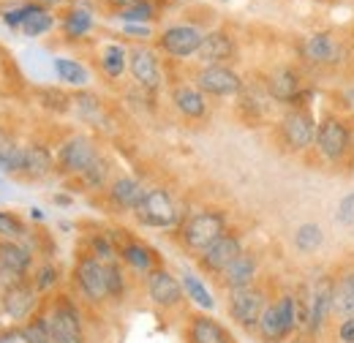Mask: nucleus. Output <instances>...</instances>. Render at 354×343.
<instances>
[{"mask_svg": "<svg viewBox=\"0 0 354 343\" xmlns=\"http://www.w3.org/2000/svg\"><path fill=\"white\" fill-rule=\"evenodd\" d=\"M354 131L349 129V123L338 115H330L319 123L316 129V150L327 164H344L349 158V153L354 150Z\"/></svg>", "mask_w": 354, "mask_h": 343, "instance_id": "f257e3e1", "label": "nucleus"}, {"mask_svg": "<svg viewBox=\"0 0 354 343\" xmlns=\"http://www.w3.org/2000/svg\"><path fill=\"white\" fill-rule=\"evenodd\" d=\"M57 284V267H52V264H44L39 272H36V281H33V286L39 289V292H46V289H52Z\"/></svg>", "mask_w": 354, "mask_h": 343, "instance_id": "c03bdc74", "label": "nucleus"}, {"mask_svg": "<svg viewBox=\"0 0 354 343\" xmlns=\"http://www.w3.org/2000/svg\"><path fill=\"white\" fill-rule=\"evenodd\" d=\"M259 272V259L251 251H243L226 270L221 272V284L226 289H240V286H251L257 281Z\"/></svg>", "mask_w": 354, "mask_h": 343, "instance_id": "aec40b11", "label": "nucleus"}, {"mask_svg": "<svg viewBox=\"0 0 354 343\" xmlns=\"http://www.w3.org/2000/svg\"><path fill=\"white\" fill-rule=\"evenodd\" d=\"M226 232V218L218 210H202V213H194L185 223H183V245L194 254H202L207 251L218 237Z\"/></svg>", "mask_w": 354, "mask_h": 343, "instance_id": "f03ea898", "label": "nucleus"}, {"mask_svg": "<svg viewBox=\"0 0 354 343\" xmlns=\"http://www.w3.org/2000/svg\"><path fill=\"white\" fill-rule=\"evenodd\" d=\"M335 221H338L341 226H354V191H352V194H346V196L338 202Z\"/></svg>", "mask_w": 354, "mask_h": 343, "instance_id": "79ce46f5", "label": "nucleus"}, {"mask_svg": "<svg viewBox=\"0 0 354 343\" xmlns=\"http://www.w3.org/2000/svg\"><path fill=\"white\" fill-rule=\"evenodd\" d=\"M95 158H98L95 145L90 142L88 136L77 133V136H68L60 145V150H57V169L63 172V174H80L82 177L85 169Z\"/></svg>", "mask_w": 354, "mask_h": 343, "instance_id": "1a4fd4ad", "label": "nucleus"}, {"mask_svg": "<svg viewBox=\"0 0 354 343\" xmlns=\"http://www.w3.org/2000/svg\"><path fill=\"white\" fill-rule=\"evenodd\" d=\"M52 172V153L46 150L44 145H30L25 147V164H22V172L28 180H41Z\"/></svg>", "mask_w": 354, "mask_h": 343, "instance_id": "393cba45", "label": "nucleus"}, {"mask_svg": "<svg viewBox=\"0 0 354 343\" xmlns=\"http://www.w3.org/2000/svg\"><path fill=\"white\" fill-rule=\"evenodd\" d=\"M0 305H3V310H6L8 319L25 322V319H30V313H33L36 305H39V289H36L33 284H28V281L11 284V286L3 289Z\"/></svg>", "mask_w": 354, "mask_h": 343, "instance_id": "ddd939ff", "label": "nucleus"}, {"mask_svg": "<svg viewBox=\"0 0 354 343\" xmlns=\"http://www.w3.org/2000/svg\"><path fill=\"white\" fill-rule=\"evenodd\" d=\"M0 343H30V338H28V330H19V327H14V330L3 333Z\"/></svg>", "mask_w": 354, "mask_h": 343, "instance_id": "a18cd8bd", "label": "nucleus"}, {"mask_svg": "<svg viewBox=\"0 0 354 343\" xmlns=\"http://www.w3.org/2000/svg\"><path fill=\"white\" fill-rule=\"evenodd\" d=\"M77 286L82 289V295L90 302H104L109 300V272H106V261L98 257H82L77 261L74 270Z\"/></svg>", "mask_w": 354, "mask_h": 343, "instance_id": "6e6552de", "label": "nucleus"}, {"mask_svg": "<svg viewBox=\"0 0 354 343\" xmlns=\"http://www.w3.org/2000/svg\"><path fill=\"white\" fill-rule=\"evenodd\" d=\"M6 142H8V136H6V133H3V131H0V147H3V145H6Z\"/></svg>", "mask_w": 354, "mask_h": 343, "instance_id": "8fccbe9b", "label": "nucleus"}, {"mask_svg": "<svg viewBox=\"0 0 354 343\" xmlns=\"http://www.w3.org/2000/svg\"><path fill=\"white\" fill-rule=\"evenodd\" d=\"M303 55H306V60L316 63V66L341 63V41H338L333 33H327V30L313 33V36H308L306 44H303Z\"/></svg>", "mask_w": 354, "mask_h": 343, "instance_id": "a211bd4d", "label": "nucleus"}, {"mask_svg": "<svg viewBox=\"0 0 354 343\" xmlns=\"http://www.w3.org/2000/svg\"><path fill=\"white\" fill-rule=\"evenodd\" d=\"M55 71L60 77V82L74 87H85L88 85V71L82 63L71 60V57H55Z\"/></svg>", "mask_w": 354, "mask_h": 343, "instance_id": "c756f323", "label": "nucleus"}, {"mask_svg": "<svg viewBox=\"0 0 354 343\" xmlns=\"http://www.w3.org/2000/svg\"><path fill=\"white\" fill-rule=\"evenodd\" d=\"M243 254V243H240V237L237 234H232V232H223L221 237L207 248V251H202L199 254V264H202V270L205 272H210V275H218L221 278V272L234 261V259Z\"/></svg>", "mask_w": 354, "mask_h": 343, "instance_id": "9d476101", "label": "nucleus"}, {"mask_svg": "<svg viewBox=\"0 0 354 343\" xmlns=\"http://www.w3.org/2000/svg\"><path fill=\"white\" fill-rule=\"evenodd\" d=\"M129 68H131V77L136 80V85L145 87V90H156L161 85V68H158V60H156V52L147 49V46H136L129 52Z\"/></svg>", "mask_w": 354, "mask_h": 343, "instance_id": "f3484780", "label": "nucleus"}, {"mask_svg": "<svg viewBox=\"0 0 354 343\" xmlns=\"http://www.w3.org/2000/svg\"><path fill=\"white\" fill-rule=\"evenodd\" d=\"M196 57L205 63V66H223L226 60L234 57V39L223 30H213L202 39V46L196 52Z\"/></svg>", "mask_w": 354, "mask_h": 343, "instance_id": "6ab92c4d", "label": "nucleus"}, {"mask_svg": "<svg viewBox=\"0 0 354 343\" xmlns=\"http://www.w3.org/2000/svg\"><path fill=\"white\" fill-rule=\"evenodd\" d=\"M196 87L202 93H207V95L229 98V95H237L243 90V80L229 66H205L196 74Z\"/></svg>", "mask_w": 354, "mask_h": 343, "instance_id": "f8f14e48", "label": "nucleus"}, {"mask_svg": "<svg viewBox=\"0 0 354 343\" xmlns=\"http://www.w3.org/2000/svg\"><path fill=\"white\" fill-rule=\"evenodd\" d=\"M257 333L262 335L265 343H281L289 338V333L283 327V319H281V310H278V302H267L265 313L257 324Z\"/></svg>", "mask_w": 354, "mask_h": 343, "instance_id": "b1692460", "label": "nucleus"}, {"mask_svg": "<svg viewBox=\"0 0 354 343\" xmlns=\"http://www.w3.org/2000/svg\"><path fill=\"white\" fill-rule=\"evenodd\" d=\"M352 145H354V142H352Z\"/></svg>", "mask_w": 354, "mask_h": 343, "instance_id": "603ef678", "label": "nucleus"}, {"mask_svg": "<svg viewBox=\"0 0 354 343\" xmlns=\"http://www.w3.org/2000/svg\"><path fill=\"white\" fill-rule=\"evenodd\" d=\"M25 164V147H19L17 142H6L0 147V172H8V174H19Z\"/></svg>", "mask_w": 354, "mask_h": 343, "instance_id": "473e14b6", "label": "nucleus"}, {"mask_svg": "<svg viewBox=\"0 0 354 343\" xmlns=\"http://www.w3.org/2000/svg\"><path fill=\"white\" fill-rule=\"evenodd\" d=\"M136 221L145 223V226H153V229H169L177 223V207L169 196V191L164 188H150L145 191L142 202L136 205Z\"/></svg>", "mask_w": 354, "mask_h": 343, "instance_id": "423d86ee", "label": "nucleus"}, {"mask_svg": "<svg viewBox=\"0 0 354 343\" xmlns=\"http://www.w3.org/2000/svg\"><path fill=\"white\" fill-rule=\"evenodd\" d=\"M335 313V281L330 275H322L308 295V333L319 335L330 324V316Z\"/></svg>", "mask_w": 354, "mask_h": 343, "instance_id": "0eeeda50", "label": "nucleus"}, {"mask_svg": "<svg viewBox=\"0 0 354 343\" xmlns=\"http://www.w3.org/2000/svg\"><path fill=\"white\" fill-rule=\"evenodd\" d=\"M172 104L177 106V112L188 120H199L207 115V101L202 95L199 87H191V85H177L172 90Z\"/></svg>", "mask_w": 354, "mask_h": 343, "instance_id": "4be33fe9", "label": "nucleus"}, {"mask_svg": "<svg viewBox=\"0 0 354 343\" xmlns=\"http://www.w3.org/2000/svg\"><path fill=\"white\" fill-rule=\"evenodd\" d=\"M145 196V188L133 180V177H118L112 185H109V202L120 210H136V205L142 202Z\"/></svg>", "mask_w": 354, "mask_h": 343, "instance_id": "5701e85b", "label": "nucleus"}, {"mask_svg": "<svg viewBox=\"0 0 354 343\" xmlns=\"http://www.w3.org/2000/svg\"><path fill=\"white\" fill-rule=\"evenodd\" d=\"M188 343H234L229 330L210 316H194L188 324Z\"/></svg>", "mask_w": 354, "mask_h": 343, "instance_id": "412c9836", "label": "nucleus"}, {"mask_svg": "<svg viewBox=\"0 0 354 343\" xmlns=\"http://www.w3.org/2000/svg\"><path fill=\"white\" fill-rule=\"evenodd\" d=\"M46 327H49L52 343H85L82 313L68 297H60L52 305V310L46 316Z\"/></svg>", "mask_w": 354, "mask_h": 343, "instance_id": "7ed1b4c3", "label": "nucleus"}, {"mask_svg": "<svg viewBox=\"0 0 354 343\" xmlns=\"http://www.w3.org/2000/svg\"><path fill=\"white\" fill-rule=\"evenodd\" d=\"M316 120L306 106H292L283 118H281V142L286 145V150L292 153H306L308 147L316 145Z\"/></svg>", "mask_w": 354, "mask_h": 343, "instance_id": "20e7f679", "label": "nucleus"}, {"mask_svg": "<svg viewBox=\"0 0 354 343\" xmlns=\"http://www.w3.org/2000/svg\"><path fill=\"white\" fill-rule=\"evenodd\" d=\"M0 234L6 240H19V237H25V223L17 215L0 213Z\"/></svg>", "mask_w": 354, "mask_h": 343, "instance_id": "4c0bfd02", "label": "nucleus"}, {"mask_svg": "<svg viewBox=\"0 0 354 343\" xmlns=\"http://www.w3.org/2000/svg\"><path fill=\"white\" fill-rule=\"evenodd\" d=\"M101 68H104V74L112 77V80L123 77V71L129 68V52H126L120 44H109V46L104 49V55H101Z\"/></svg>", "mask_w": 354, "mask_h": 343, "instance_id": "c85d7f7f", "label": "nucleus"}, {"mask_svg": "<svg viewBox=\"0 0 354 343\" xmlns=\"http://www.w3.org/2000/svg\"><path fill=\"white\" fill-rule=\"evenodd\" d=\"M112 8H118V11H126V8H131L133 3H139V0H106Z\"/></svg>", "mask_w": 354, "mask_h": 343, "instance_id": "de8ad7c7", "label": "nucleus"}, {"mask_svg": "<svg viewBox=\"0 0 354 343\" xmlns=\"http://www.w3.org/2000/svg\"><path fill=\"white\" fill-rule=\"evenodd\" d=\"M202 39H205V36H202L194 25H172V28H167V30L161 33L158 46H161L167 55H172V57H191V55L199 52Z\"/></svg>", "mask_w": 354, "mask_h": 343, "instance_id": "2eb2a0df", "label": "nucleus"}, {"mask_svg": "<svg viewBox=\"0 0 354 343\" xmlns=\"http://www.w3.org/2000/svg\"><path fill=\"white\" fill-rule=\"evenodd\" d=\"M183 292H185V297L191 302H196L199 308H205V310H213L216 308V300H213V295H210V289L196 278V275H191V272H185L183 275Z\"/></svg>", "mask_w": 354, "mask_h": 343, "instance_id": "7c9ffc66", "label": "nucleus"}, {"mask_svg": "<svg viewBox=\"0 0 354 343\" xmlns=\"http://www.w3.org/2000/svg\"><path fill=\"white\" fill-rule=\"evenodd\" d=\"M338 338L344 343H354V316L352 319H344L338 324Z\"/></svg>", "mask_w": 354, "mask_h": 343, "instance_id": "49530a36", "label": "nucleus"}, {"mask_svg": "<svg viewBox=\"0 0 354 343\" xmlns=\"http://www.w3.org/2000/svg\"><path fill=\"white\" fill-rule=\"evenodd\" d=\"M267 93L278 104L297 106L303 101V77L292 66H281L267 77Z\"/></svg>", "mask_w": 354, "mask_h": 343, "instance_id": "4468645a", "label": "nucleus"}, {"mask_svg": "<svg viewBox=\"0 0 354 343\" xmlns=\"http://www.w3.org/2000/svg\"><path fill=\"white\" fill-rule=\"evenodd\" d=\"M71 109H74L82 120H88V123H98L101 115H104L101 98H98L95 93H90V90H80V93L71 95Z\"/></svg>", "mask_w": 354, "mask_h": 343, "instance_id": "a878e982", "label": "nucleus"}, {"mask_svg": "<svg viewBox=\"0 0 354 343\" xmlns=\"http://www.w3.org/2000/svg\"><path fill=\"white\" fill-rule=\"evenodd\" d=\"M324 245V229L319 223H300L295 232V248L300 254H316Z\"/></svg>", "mask_w": 354, "mask_h": 343, "instance_id": "cd10ccee", "label": "nucleus"}, {"mask_svg": "<svg viewBox=\"0 0 354 343\" xmlns=\"http://www.w3.org/2000/svg\"><path fill=\"white\" fill-rule=\"evenodd\" d=\"M120 257H123L126 264H131L136 272H153V251H150L147 245H142V243H129V245H123Z\"/></svg>", "mask_w": 354, "mask_h": 343, "instance_id": "2f4dec72", "label": "nucleus"}, {"mask_svg": "<svg viewBox=\"0 0 354 343\" xmlns=\"http://www.w3.org/2000/svg\"><path fill=\"white\" fill-rule=\"evenodd\" d=\"M52 25H55V19H52L44 8H41V11H36L33 17H28V19H25L22 30H25V36L36 39V36H41V33H46V30H52Z\"/></svg>", "mask_w": 354, "mask_h": 343, "instance_id": "f704fd0d", "label": "nucleus"}, {"mask_svg": "<svg viewBox=\"0 0 354 343\" xmlns=\"http://www.w3.org/2000/svg\"><path fill=\"white\" fill-rule=\"evenodd\" d=\"M183 284L169 270H153L147 272V297L158 308H175L183 300Z\"/></svg>", "mask_w": 354, "mask_h": 343, "instance_id": "dca6fc26", "label": "nucleus"}, {"mask_svg": "<svg viewBox=\"0 0 354 343\" xmlns=\"http://www.w3.org/2000/svg\"><path fill=\"white\" fill-rule=\"evenodd\" d=\"M153 14H156L153 6H150L147 0H139V3H133L131 8L120 11V19H126V22H150Z\"/></svg>", "mask_w": 354, "mask_h": 343, "instance_id": "58836bf2", "label": "nucleus"}, {"mask_svg": "<svg viewBox=\"0 0 354 343\" xmlns=\"http://www.w3.org/2000/svg\"><path fill=\"white\" fill-rule=\"evenodd\" d=\"M25 330H28L30 343H52V338H49V327H46V316L44 319H33Z\"/></svg>", "mask_w": 354, "mask_h": 343, "instance_id": "37998d69", "label": "nucleus"}, {"mask_svg": "<svg viewBox=\"0 0 354 343\" xmlns=\"http://www.w3.org/2000/svg\"><path fill=\"white\" fill-rule=\"evenodd\" d=\"M106 272H109V297H123L126 292V275L120 270L118 261H106Z\"/></svg>", "mask_w": 354, "mask_h": 343, "instance_id": "ea45409f", "label": "nucleus"}, {"mask_svg": "<svg viewBox=\"0 0 354 343\" xmlns=\"http://www.w3.org/2000/svg\"><path fill=\"white\" fill-rule=\"evenodd\" d=\"M90 25H93V17H90L88 11H71V14L66 17V33H68L71 39L85 36L90 30Z\"/></svg>", "mask_w": 354, "mask_h": 343, "instance_id": "c9c22d12", "label": "nucleus"}, {"mask_svg": "<svg viewBox=\"0 0 354 343\" xmlns=\"http://www.w3.org/2000/svg\"><path fill=\"white\" fill-rule=\"evenodd\" d=\"M0 338H3V333H0Z\"/></svg>", "mask_w": 354, "mask_h": 343, "instance_id": "3c124183", "label": "nucleus"}, {"mask_svg": "<svg viewBox=\"0 0 354 343\" xmlns=\"http://www.w3.org/2000/svg\"><path fill=\"white\" fill-rule=\"evenodd\" d=\"M39 104H41L44 109H49V112L63 115V112L71 109V95H66V93L57 90V87H41V90H39Z\"/></svg>", "mask_w": 354, "mask_h": 343, "instance_id": "72a5a7b5", "label": "nucleus"}, {"mask_svg": "<svg viewBox=\"0 0 354 343\" xmlns=\"http://www.w3.org/2000/svg\"><path fill=\"white\" fill-rule=\"evenodd\" d=\"M30 261H33V257L28 248H22L17 240H3L0 243V284L11 286V284L25 281Z\"/></svg>", "mask_w": 354, "mask_h": 343, "instance_id": "9b49d317", "label": "nucleus"}, {"mask_svg": "<svg viewBox=\"0 0 354 343\" xmlns=\"http://www.w3.org/2000/svg\"><path fill=\"white\" fill-rule=\"evenodd\" d=\"M129 33H133V36H147L150 30H147L145 25H139V28H136V25H129Z\"/></svg>", "mask_w": 354, "mask_h": 343, "instance_id": "09e8293b", "label": "nucleus"}, {"mask_svg": "<svg viewBox=\"0 0 354 343\" xmlns=\"http://www.w3.org/2000/svg\"><path fill=\"white\" fill-rule=\"evenodd\" d=\"M106 174H109V164L98 156L93 164H90L88 169H85V174H82V180H85V185L88 188H101L104 183H106Z\"/></svg>", "mask_w": 354, "mask_h": 343, "instance_id": "e433bc0d", "label": "nucleus"}, {"mask_svg": "<svg viewBox=\"0 0 354 343\" xmlns=\"http://www.w3.org/2000/svg\"><path fill=\"white\" fill-rule=\"evenodd\" d=\"M267 308V295L262 286H240L229 289V316L243 327V330H257L262 313Z\"/></svg>", "mask_w": 354, "mask_h": 343, "instance_id": "39448f33", "label": "nucleus"}, {"mask_svg": "<svg viewBox=\"0 0 354 343\" xmlns=\"http://www.w3.org/2000/svg\"><path fill=\"white\" fill-rule=\"evenodd\" d=\"M36 11H41V6H33V3H30V6H22V8H11V11H6V17H3V19H6V25H8V28H22V25H25V19H28V17H33Z\"/></svg>", "mask_w": 354, "mask_h": 343, "instance_id": "a19ab883", "label": "nucleus"}, {"mask_svg": "<svg viewBox=\"0 0 354 343\" xmlns=\"http://www.w3.org/2000/svg\"><path fill=\"white\" fill-rule=\"evenodd\" d=\"M335 316H354V272H346L341 275V281H335Z\"/></svg>", "mask_w": 354, "mask_h": 343, "instance_id": "bb28decb", "label": "nucleus"}]
</instances>
